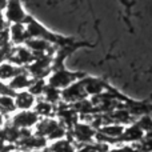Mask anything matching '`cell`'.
I'll return each mask as SVG.
<instances>
[{
	"label": "cell",
	"instance_id": "2",
	"mask_svg": "<svg viewBox=\"0 0 152 152\" xmlns=\"http://www.w3.org/2000/svg\"><path fill=\"white\" fill-rule=\"evenodd\" d=\"M3 18L8 24L24 23L28 18V13L24 11L21 0H8L3 12Z\"/></svg>",
	"mask_w": 152,
	"mask_h": 152
},
{
	"label": "cell",
	"instance_id": "12",
	"mask_svg": "<svg viewBox=\"0 0 152 152\" xmlns=\"http://www.w3.org/2000/svg\"><path fill=\"white\" fill-rule=\"evenodd\" d=\"M48 151L50 152H76L74 144L69 140H67L66 137L60 140H55L48 147Z\"/></svg>",
	"mask_w": 152,
	"mask_h": 152
},
{
	"label": "cell",
	"instance_id": "1",
	"mask_svg": "<svg viewBox=\"0 0 152 152\" xmlns=\"http://www.w3.org/2000/svg\"><path fill=\"white\" fill-rule=\"evenodd\" d=\"M84 76H86V74H83V72H72L67 69L64 66H61L51 71V74L47 77V84L61 91L68 86H71L72 83L83 79Z\"/></svg>",
	"mask_w": 152,
	"mask_h": 152
},
{
	"label": "cell",
	"instance_id": "10",
	"mask_svg": "<svg viewBox=\"0 0 152 152\" xmlns=\"http://www.w3.org/2000/svg\"><path fill=\"white\" fill-rule=\"evenodd\" d=\"M34 111L39 115V118H52L55 115L56 105L45 102V100H36L34 105Z\"/></svg>",
	"mask_w": 152,
	"mask_h": 152
},
{
	"label": "cell",
	"instance_id": "3",
	"mask_svg": "<svg viewBox=\"0 0 152 152\" xmlns=\"http://www.w3.org/2000/svg\"><path fill=\"white\" fill-rule=\"evenodd\" d=\"M87 94L84 89V83L83 79L72 83L67 88L61 89V103L66 104H75V103L80 102L83 99H87Z\"/></svg>",
	"mask_w": 152,
	"mask_h": 152
},
{
	"label": "cell",
	"instance_id": "8",
	"mask_svg": "<svg viewBox=\"0 0 152 152\" xmlns=\"http://www.w3.org/2000/svg\"><path fill=\"white\" fill-rule=\"evenodd\" d=\"M26 71L24 67H19L16 64L11 63V61L5 60L3 63H0V80L1 81H10L12 80L15 76Z\"/></svg>",
	"mask_w": 152,
	"mask_h": 152
},
{
	"label": "cell",
	"instance_id": "9",
	"mask_svg": "<svg viewBox=\"0 0 152 152\" xmlns=\"http://www.w3.org/2000/svg\"><path fill=\"white\" fill-rule=\"evenodd\" d=\"M32 80H34V79L29 76L28 72L24 71V72H21V74H19L18 76H15L12 80H10L8 87H10L13 92L24 91V89H28V87L31 86Z\"/></svg>",
	"mask_w": 152,
	"mask_h": 152
},
{
	"label": "cell",
	"instance_id": "13",
	"mask_svg": "<svg viewBox=\"0 0 152 152\" xmlns=\"http://www.w3.org/2000/svg\"><path fill=\"white\" fill-rule=\"evenodd\" d=\"M7 1L8 0H0V11H4L5 5H7Z\"/></svg>",
	"mask_w": 152,
	"mask_h": 152
},
{
	"label": "cell",
	"instance_id": "7",
	"mask_svg": "<svg viewBox=\"0 0 152 152\" xmlns=\"http://www.w3.org/2000/svg\"><path fill=\"white\" fill-rule=\"evenodd\" d=\"M8 32H10V42L16 45H23L28 37V32L24 26V23H16V24H10L8 27Z\"/></svg>",
	"mask_w": 152,
	"mask_h": 152
},
{
	"label": "cell",
	"instance_id": "14",
	"mask_svg": "<svg viewBox=\"0 0 152 152\" xmlns=\"http://www.w3.org/2000/svg\"><path fill=\"white\" fill-rule=\"evenodd\" d=\"M12 152H24L23 150H20V148H15V150H13Z\"/></svg>",
	"mask_w": 152,
	"mask_h": 152
},
{
	"label": "cell",
	"instance_id": "11",
	"mask_svg": "<svg viewBox=\"0 0 152 152\" xmlns=\"http://www.w3.org/2000/svg\"><path fill=\"white\" fill-rule=\"evenodd\" d=\"M15 99L11 95H0V113L3 116H7L10 113L16 112Z\"/></svg>",
	"mask_w": 152,
	"mask_h": 152
},
{
	"label": "cell",
	"instance_id": "5",
	"mask_svg": "<svg viewBox=\"0 0 152 152\" xmlns=\"http://www.w3.org/2000/svg\"><path fill=\"white\" fill-rule=\"evenodd\" d=\"M72 135L79 143L81 144H89L92 139L95 137L96 132H95L94 127L89 123H76L72 127Z\"/></svg>",
	"mask_w": 152,
	"mask_h": 152
},
{
	"label": "cell",
	"instance_id": "6",
	"mask_svg": "<svg viewBox=\"0 0 152 152\" xmlns=\"http://www.w3.org/2000/svg\"><path fill=\"white\" fill-rule=\"evenodd\" d=\"M13 99H15L16 110H19V111L34 110V105H35V103H36V96H34L28 89L16 92Z\"/></svg>",
	"mask_w": 152,
	"mask_h": 152
},
{
	"label": "cell",
	"instance_id": "4",
	"mask_svg": "<svg viewBox=\"0 0 152 152\" xmlns=\"http://www.w3.org/2000/svg\"><path fill=\"white\" fill-rule=\"evenodd\" d=\"M40 120L39 115L35 112L34 110H28V111H18L12 115L10 123L12 126L18 127L20 129H31L32 127L36 126V123Z\"/></svg>",
	"mask_w": 152,
	"mask_h": 152
}]
</instances>
